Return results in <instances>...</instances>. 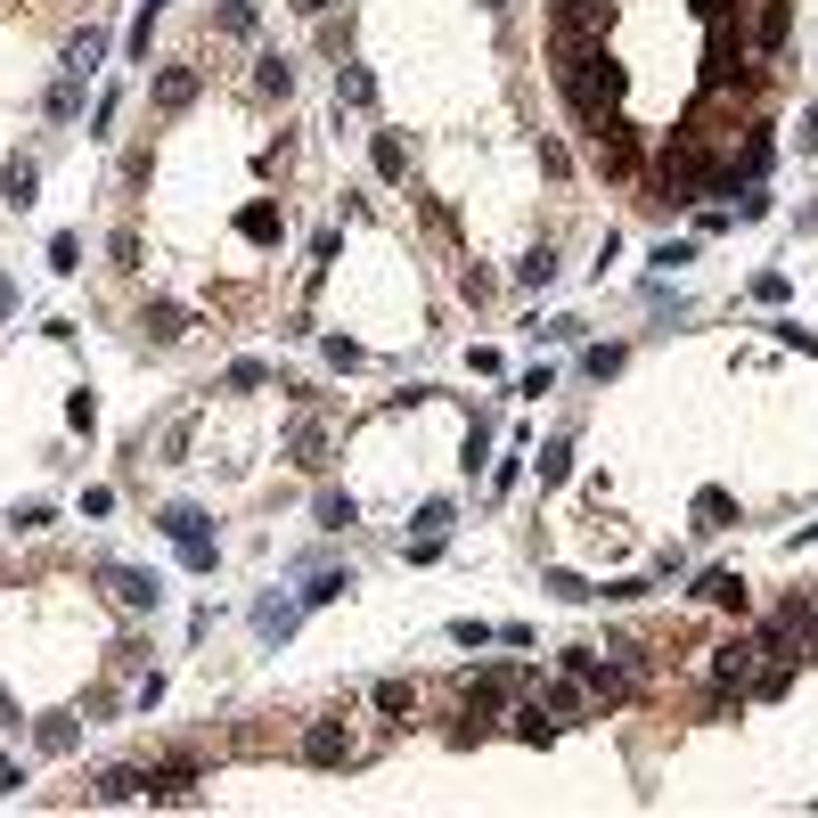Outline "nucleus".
Here are the masks:
<instances>
[{
    "mask_svg": "<svg viewBox=\"0 0 818 818\" xmlns=\"http://www.w3.org/2000/svg\"><path fill=\"white\" fill-rule=\"evenodd\" d=\"M335 598H352V565H320L303 590V605H335Z\"/></svg>",
    "mask_w": 818,
    "mask_h": 818,
    "instance_id": "412c9836",
    "label": "nucleus"
},
{
    "mask_svg": "<svg viewBox=\"0 0 818 818\" xmlns=\"http://www.w3.org/2000/svg\"><path fill=\"white\" fill-rule=\"evenodd\" d=\"M296 622H303V590H296V598H262V605H255V631H262V639H296Z\"/></svg>",
    "mask_w": 818,
    "mask_h": 818,
    "instance_id": "1a4fd4ad",
    "label": "nucleus"
},
{
    "mask_svg": "<svg viewBox=\"0 0 818 818\" xmlns=\"http://www.w3.org/2000/svg\"><path fill=\"white\" fill-rule=\"evenodd\" d=\"M99 803H148V769H139V762H115L107 778H99Z\"/></svg>",
    "mask_w": 818,
    "mask_h": 818,
    "instance_id": "9d476101",
    "label": "nucleus"
},
{
    "mask_svg": "<svg viewBox=\"0 0 818 818\" xmlns=\"http://www.w3.org/2000/svg\"><path fill=\"white\" fill-rule=\"evenodd\" d=\"M139 9H148V17H156V9H164V0H139Z\"/></svg>",
    "mask_w": 818,
    "mask_h": 818,
    "instance_id": "09e8293b",
    "label": "nucleus"
},
{
    "mask_svg": "<svg viewBox=\"0 0 818 818\" xmlns=\"http://www.w3.org/2000/svg\"><path fill=\"white\" fill-rule=\"evenodd\" d=\"M484 9H508V0H484Z\"/></svg>",
    "mask_w": 818,
    "mask_h": 818,
    "instance_id": "8fccbe9b",
    "label": "nucleus"
},
{
    "mask_svg": "<svg viewBox=\"0 0 818 818\" xmlns=\"http://www.w3.org/2000/svg\"><path fill=\"white\" fill-rule=\"evenodd\" d=\"M238 238H246V246H279V238H287V214H279L270 197L238 205Z\"/></svg>",
    "mask_w": 818,
    "mask_h": 818,
    "instance_id": "0eeeda50",
    "label": "nucleus"
},
{
    "mask_svg": "<svg viewBox=\"0 0 818 818\" xmlns=\"http://www.w3.org/2000/svg\"><path fill=\"white\" fill-rule=\"evenodd\" d=\"M646 590H655V581H646V573H622V581H605V598H614V605H639Z\"/></svg>",
    "mask_w": 818,
    "mask_h": 818,
    "instance_id": "c9c22d12",
    "label": "nucleus"
},
{
    "mask_svg": "<svg viewBox=\"0 0 818 818\" xmlns=\"http://www.w3.org/2000/svg\"><path fill=\"white\" fill-rule=\"evenodd\" d=\"M188 99H197V66H164V74H156V107H164V115H180Z\"/></svg>",
    "mask_w": 818,
    "mask_h": 818,
    "instance_id": "dca6fc26",
    "label": "nucleus"
},
{
    "mask_svg": "<svg viewBox=\"0 0 818 818\" xmlns=\"http://www.w3.org/2000/svg\"><path fill=\"white\" fill-rule=\"evenodd\" d=\"M696 598L728 605V614H745V573H728V565H712V573H696Z\"/></svg>",
    "mask_w": 818,
    "mask_h": 818,
    "instance_id": "9b49d317",
    "label": "nucleus"
},
{
    "mask_svg": "<svg viewBox=\"0 0 818 818\" xmlns=\"http://www.w3.org/2000/svg\"><path fill=\"white\" fill-rule=\"evenodd\" d=\"M803 148H818V99H810V115H803Z\"/></svg>",
    "mask_w": 818,
    "mask_h": 818,
    "instance_id": "37998d69",
    "label": "nucleus"
},
{
    "mask_svg": "<svg viewBox=\"0 0 818 818\" xmlns=\"http://www.w3.org/2000/svg\"><path fill=\"white\" fill-rule=\"evenodd\" d=\"M451 639H458V646H491L499 631H491V622H484V614H458V622H451Z\"/></svg>",
    "mask_w": 818,
    "mask_h": 818,
    "instance_id": "72a5a7b5",
    "label": "nucleus"
},
{
    "mask_svg": "<svg viewBox=\"0 0 818 818\" xmlns=\"http://www.w3.org/2000/svg\"><path fill=\"white\" fill-rule=\"evenodd\" d=\"M0 721H17V704H9V696H0Z\"/></svg>",
    "mask_w": 818,
    "mask_h": 818,
    "instance_id": "49530a36",
    "label": "nucleus"
},
{
    "mask_svg": "<svg viewBox=\"0 0 818 818\" xmlns=\"http://www.w3.org/2000/svg\"><path fill=\"white\" fill-rule=\"evenodd\" d=\"M9 311H17V279H0V320H9Z\"/></svg>",
    "mask_w": 818,
    "mask_h": 818,
    "instance_id": "c03bdc74",
    "label": "nucleus"
},
{
    "mask_svg": "<svg viewBox=\"0 0 818 818\" xmlns=\"http://www.w3.org/2000/svg\"><path fill=\"white\" fill-rule=\"evenodd\" d=\"M99 58H107V33H99V25H82V33L66 41V74L82 82V74H91V66H99Z\"/></svg>",
    "mask_w": 818,
    "mask_h": 818,
    "instance_id": "aec40b11",
    "label": "nucleus"
},
{
    "mask_svg": "<svg viewBox=\"0 0 818 818\" xmlns=\"http://www.w3.org/2000/svg\"><path fill=\"white\" fill-rule=\"evenodd\" d=\"M41 107H50V123H74V107H82V82L66 74V82H58L50 99H41Z\"/></svg>",
    "mask_w": 818,
    "mask_h": 818,
    "instance_id": "7c9ffc66",
    "label": "nucleus"
},
{
    "mask_svg": "<svg viewBox=\"0 0 818 818\" xmlns=\"http://www.w3.org/2000/svg\"><path fill=\"white\" fill-rule=\"evenodd\" d=\"M532 335H549V344H573V335H581V320H573V311H557V320H540Z\"/></svg>",
    "mask_w": 818,
    "mask_h": 818,
    "instance_id": "ea45409f",
    "label": "nucleus"
},
{
    "mask_svg": "<svg viewBox=\"0 0 818 818\" xmlns=\"http://www.w3.org/2000/svg\"><path fill=\"white\" fill-rule=\"evenodd\" d=\"M655 262H663V270H680V262H696V238H663V246H655Z\"/></svg>",
    "mask_w": 818,
    "mask_h": 818,
    "instance_id": "4c0bfd02",
    "label": "nucleus"
},
{
    "mask_svg": "<svg viewBox=\"0 0 818 818\" xmlns=\"http://www.w3.org/2000/svg\"><path fill=\"white\" fill-rule=\"evenodd\" d=\"M516 737H524V745H557V721H549L540 704H524V712H516Z\"/></svg>",
    "mask_w": 818,
    "mask_h": 818,
    "instance_id": "bb28decb",
    "label": "nucleus"
},
{
    "mask_svg": "<svg viewBox=\"0 0 818 818\" xmlns=\"http://www.w3.org/2000/svg\"><path fill=\"white\" fill-rule=\"evenodd\" d=\"M803 229H818V205H810V214H803Z\"/></svg>",
    "mask_w": 818,
    "mask_h": 818,
    "instance_id": "de8ad7c7",
    "label": "nucleus"
},
{
    "mask_svg": "<svg viewBox=\"0 0 818 818\" xmlns=\"http://www.w3.org/2000/svg\"><path fill=\"white\" fill-rule=\"evenodd\" d=\"M410 704H417V687H410V680H376V712H393V721H402Z\"/></svg>",
    "mask_w": 818,
    "mask_h": 818,
    "instance_id": "c756f323",
    "label": "nucleus"
},
{
    "mask_svg": "<svg viewBox=\"0 0 818 818\" xmlns=\"http://www.w3.org/2000/svg\"><path fill=\"white\" fill-rule=\"evenodd\" d=\"M287 9H303V17H328V0H287Z\"/></svg>",
    "mask_w": 818,
    "mask_h": 818,
    "instance_id": "a18cd8bd",
    "label": "nucleus"
},
{
    "mask_svg": "<svg viewBox=\"0 0 818 818\" xmlns=\"http://www.w3.org/2000/svg\"><path fill=\"white\" fill-rule=\"evenodd\" d=\"M549 66H557L565 107H573L581 123H605L622 107V66L605 58V41H598V50H549Z\"/></svg>",
    "mask_w": 818,
    "mask_h": 818,
    "instance_id": "f257e3e1",
    "label": "nucleus"
},
{
    "mask_svg": "<svg viewBox=\"0 0 818 818\" xmlns=\"http://www.w3.org/2000/svg\"><path fill=\"white\" fill-rule=\"evenodd\" d=\"M590 148H598V173L605 180H631L639 173V139H631V123H622V115L590 123Z\"/></svg>",
    "mask_w": 818,
    "mask_h": 818,
    "instance_id": "7ed1b4c3",
    "label": "nucleus"
},
{
    "mask_svg": "<svg viewBox=\"0 0 818 818\" xmlns=\"http://www.w3.org/2000/svg\"><path fill=\"white\" fill-rule=\"evenodd\" d=\"M99 590H107L123 614H156V605H164V581L139 573V565H99Z\"/></svg>",
    "mask_w": 818,
    "mask_h": 818,
    "instance_id": "f03ea898",
    "label": "nucleus"
},
{
    "mask_svg": "<svg viewBox=\"0 0 818 818\" xmlns=\"http://www.w3.org/2000/svg\"><path fill=\"white\" fill-rule=\"evenodd\" d=\"M335 107H376V74L369 66H335Z\"/></svg>",
    "mask_w": 818,
    "mask_h": 818,
    "instance_id": "a211bd4d",
    "label": "nucleus"
},
{
    "mask_svg": "<svg viewBox=\"0 0 818 818\" xmlns=\"http://www.w3.org/2000/svg\"><path fill=\"white\" fill-rule=\"evenodd\" d=\"M524 484V451L516 458H491V491H516Z\"/></svg>",
    "mask_w": 818,
    "mask_h": 818,
    "instance_id": "58836bf2",
    "label": "nucleus"
},
{
    "mask_svg": "<svg viewBox=\"0 0 818 818\" xmlns=\"http://www.w3.org/2000/svg\"><path fill=\"white\" fill-rule=\"evenodd\" d=\"M753 655H762L753 639H728V646H712V687H721V704L753 687Z\"/></svg>",
    "mask_w": 818,
    "mask_h": 818,
    "instance_id": "423d86ee",
    "label": "nucleus"
},
{
    "mask_svg": "<svg viewBox=\"0 0 818 818\" xmlns=\"http://www.w3.org/2000/svg\"><path fill=\"white\" fill-rule=\"evenodd\" d=\"M303 762H311V769H344V762H361V745H352L344 721H311V728H303Z\"/></svg>",
    "mask_w": 818,
    "mask_h": 818,
    "instance_id": "20e7f679",
    "label": "nucleus"
},
{
    "mask_svg": "<svg viewBox=\"0 0 818 818\" xmlns=\"http://www.w3.org/2000/svg\"><path fill=\"white\" fill-rule=\"evenodd\" d=\"M33 188H41V164H33V156H9V173H0V205H9V214H25Z\"/></svg>",
    "mask_w": 818,
    "mask_h": 818,
    "instance_id": "6e6552de",
    "label": "nucleus"
},
{
    "mask_svg": "<svg viewBox=\"0 0 818 818\" xmlns=\"http://www.w3.org/2000/svg\"><path fill=\"white\" fill-rule=\"evenodd\" d=\"M622 369H631V344H590V352H581V376H598V385L622 376Z\"/></svg>",
    "mask_w": 818,
    "mask_h": 818,
    "instance_id": "4be33fe9",
    "label": "nucleus"
},
{
    "mask_svg": "<svg viewBox=\"0 0 818 818\" xmlns=\"http://www.w3.org/2000/svg\"><path fill=\"white\" fill-rule=\"evenodd\" d=\"M786 296H794L786 270H762V279H753V303H786Z\"/></svg>",
    "mask_w": 818,
    "mask_h": 818,
    "instance_id": "f704fd0d",
    "label": "nucleus"
},
{
    "mask_svg": "<svg viewBox=\"0 0 818 818\" xmlns=\"http://www.w3.org/2000/svg\"><path fill=\"white\" fill-rule=\"evenodd\" d=\"M361 524V499L352 491H320V532H352Z\"/></svg>",
    "mask_w": 818,
    "mask_h": 818,
    "instance_id": "5701e85b",
    "label": "nucleus"
},
{
    "mask_svg": "<svg viewBox=\"0 0 818 818\" xmlns=\"http://www.w3.org/2000/svg\"><path fill=\"white\" fill-rule=\"evenodd\" d=\"M778 344H803V352H818V328H803V320H778Z\"/></svg>",
    "mask_w": 818,
    "mask_h": 818,
    "instance_id": "79ce46f5",
    "label": "nucleus"
},
{
    "mask_svg": "<svg viewBox=\"0 0 818 818\" xmlns=\"http://www.w3.org/2000/svg\"><path fill=\"white\" fill-rule=\"evenodd\" d=\"M532 475H540V491H557L565 475H573V443H565V434H557V443H540V458H532Z\"/></svg>",
    "mask_w": 818,
    "mask_h": 818,
    "instance_id": "6ab92c4d",
    "label": "nucleus"
},
{
    "mask_svg": "<svg viewBox=\"0 0 818 818\" xmlns=\"http://www.w3.org/2000/svg\"><path fill=\"white\" fill-rule=\"evenodd\" d=\"M728 524H737V491L704 484V491H696V532H728Z\"/></svg>",
    "mask_w": 818,
    "mask_h": 818,
    "instance_id": "f8f14e48",
    "label": "nucleus"
},
{
    "mask_svg": "<svg viewBox=\"0 0 818 818\" xmlns=\"http://www.w3.org/2000/svg\"><path fill=\"white\" fill-rule=\"evenodd\" d=\"M255 385H270L262 361H229V393H255Z\"/></svg>",
    "mask_w": 818,
    "mask_h": 818,
    "instance_id": "e433bc0d",
    "label": "nucleus"
},
{
    "mask_svg": "<svg viewBox=\"0 0 818 818\" xmlns=\"http://www.w3.org/2000/svg\"><path fill=\"white\" fill-rule=\"evenodd\" d=\"M214 25H221V33H238V41H255V0H221Z\"/></svg>",
    "mask_w": 818,
    "mask_h": 818,
    "instance_id": "393cba45",
    "label": "nucleus"
},
{
    "mask_svg": "<svg viewBox=\"0 0 818 818\" xmlns=\"http://www.w3.org/2000/svg\"><path fill=\"white\" fill-rule=\"evenodd\" d=\"M50 270H58V279H74V270H82V238H74V229H58V238H50Z\"/></svg>",
    "mask_w": 818,
    "mask_h": 818,
    "instance_id": "c85d7f7f",
    "label": "nucleus"
},
{
    "mask_svg": "<svg viewBox=\"0 0 818 818\" xmlns=\"http://www.w3.org/2000/svg\"><path fill=\"white\" fill-rule=\"evenodd\" d=\"M467 475H491V417H475L467 426V458H458Z\"/></svg>",
    "mask_w": 818,
    "mask_h": 818,
    "instance_id": "b1692460",
    "label": "nucleus"
},
{
    "mask_svg": "<svg viewBox=\"0 0 818 818\" xmlns=\"http://www.w3.org/2000/svg\"><path fill=\"white\" fill-rule=\"evenodd\" d=\"M369 164H376V180H410V148H402V132H376V139H369Z\"/></svg>",
    "mask_w": 818,
    "mask_h": 818,
    "instance_id": "2eb2a0df",
    "label": "nucleus"
},
{
    "mask_svg": "<svg viewBox=\"0 0 818 818\" xmlns=\"http://www.w3.org/2000/svg\"><path fill=\"white\" fill-rule=\"evenodd\" d=\"M66 426H74V434L99 426V402H91V393H74V402H66Z\"/></svg>",
    "mask_w": 818,
    "mask_h": 818,
    "instance_id": "a19ab883",
    "label": "nucleus"
},
{
    "mask_svg": "<svg viewBox=\"0 0 818 818\" xmlns=\"http://www.w3.org/2000/svg\"><path fill=\"white\" fill-rule=\"evenodd\" d=\"M540 590H557L565 605H581V598H598V590H590V581H581V573H565V565H549V573H540Z\"/></svg>",
    "mask_w": 818,
    "mask_h": 818,
    "instance_id": "cd10ccee",
    "label": "nucleus"
},
{
    "mask_svg": "<svg viewBox=\"0 0 818 818\" xmlns=\"http://www.w3.org/2000/svg\"><path fill=\"white\" fill-rule=\"evenodd\" d=\"M33 737H41V753H74V737H82V728H74V721H41Z\"/></svg>",
    "mask_w": 818,
    "mask_h": 818,
    "instance_id": "473e14b6",
    "label": "nucleus"
},
{
    "mask_svg": "<svg viewBox=\"0 0 818 818\" xmlns=\"http://www.w3.org/2000/svg\"><path fill=\"white\" fill-rule=\"evenodd\" d=\"M451 532V499H426V508H417V540H443Z\"/></svg>",
    "mask_w": 818,
    "mask_h": 818,
    "instance_id": "2f4dec72",
    "label": "nucleus"
},
{
    "mask_svg": "<svg viewBox=\"0 0 818 818\" xmlns=\"http://www.w3.org/2000/svg\"><path fill=\"white\" fill-rule=\"evenodd\" d=\"M156 532L173 540V549H221V540H214V516H205V508H188V499H173V508L156 516Z\"/></svg>",
    "mask_w": 818,
    "mask_h": 818,
    "instance_id": "39448f33",
    "label": "nucleus"
},
{
    "mask_svg": "<svg viewBox=\"0 0 818 818\" xmlns=\"http://www.w3.org/2000/svg\"><path fill=\"white\" fill-rule=\"evenodd\" d=\"M516 287H524V296H549V287H557V255H549V246H532V255L516 262Z\"/></svg>",
    "mask_w": 818,
    "mask_h": 818,
    "instance_id": "f3484780",
    "label": "nucleus"
},
{
    "mask_svg": "<svg viewBox=\"0 0 818 818\" xmlns=\"http://www.w3.org/2000/svg\"><path fill=\"white\" fill-rule=\"evenodd\" d=\"M287 458H296V467H320V417H303V426L287 434Z\"/></svg>",
    "mask_w": 818,
    "mask_h": 818,
    "instance_id": "a878e982",
    "label": "nucleus"
},
{
    "mask_svg": "<svg viewBox=\"0 0 818 818\" xmlns=\"http://www.w3.org/2000/svg\"><path fill=\"white\" fill-rule=\"evenodd\" d=\"M139 335H148V344H180V335H188V311H180V303H148V311H139Z\"/></svg>",
    "mask_w": 818,
    "mask_h": 818,
    "instance_id": "ddd939ff",
    "label": "nucleus"
},
{
    "mask_svg": "<svg viewBox=\"0 0 818 818\" xmlns=\"http://www.w3.org/2000/svg\"><path fill=\"white\" fill-rule=\"evenodd\" d=\"M255 91H262V99H287V91H296V58L262 50V58H255Z\"/></svg>",
    "mask_w": 818,
    "mask_h": 818,
    "instance_id": "4468645a",
    "label": "nucleus"
}]
</instances>
